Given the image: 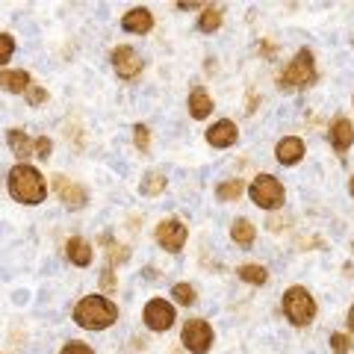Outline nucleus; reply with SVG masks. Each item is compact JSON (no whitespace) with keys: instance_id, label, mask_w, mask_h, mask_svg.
<instances>
[{"instance_id":"nucleus-12","label":"nucleus","mask_w":354,"mask_h":354,"mask_svg":"<svg viewBox=\"0 0 354 354\" xmlns=\"http://www.w3.org/2000/svg\"><path fill=\"white\" fill-rule=\"evenodd\" d=\"M354 142V127L348 118H337L334 124H330V145H334L337 153H346Z\"/></svg>"},{"instance_id":"nucleus-19","label":"nucleus","mask_w":354,"mask_h":354,"mask_svg":"<svg viewBox=\"0 0 354 354\" xmlns=\"http://www.w3.org/2000/svg\"><path fill=\"white\" fill-rule=\"evenodd\" d=\"M230 236H234V242H239V245H251V242H254V227H251V221L236 218L234 227H230Z\"/></svg>"},{"instance_id":"nucleus-14","label":"nucleus","mask_w":354,"mask_h":354,"mask_svg":"<svg viewBox=\"0 0 354 354\" xmlns=\"http://www.w3.org/2000/svg\"><path fill=\"white\" fill-rule=\"evenodd\" d=\"M121 27L130 30V32H148L153 27V18H151L148 9L139 6V9H130V12L121 18Z\"/></svg>"},{"instance_id":"nucleus-18","label":"nucleus","mask_w":354,"mask_h":354,"mask_svg":"<svg viewBox=\"0 0 354 354\" xmlns=\"http://www.w3.org/2000/svg\"><path fill=\"white\" fill-rule=\"evenodd\" d=\"M189 113H192V118H207L209 113H213V101H209V95L204 92V88H192Z\"/></svg>"},{"instance_id":"nucleus-1","label":"nucleus","mask_w":354,"mask_h":354,"mask_svg":"<svg viewBox=\"0 0 354 354\" xmlns=\"http://www.w3.org/2000/svg\"><path fill=\"white\" fill-rule=\"evenodd\" d=\"M115 319H118V310L113 301H106L104 295H86L83 301H77V307H74V322L88 330L109 328Z\"/></svg>"},{"instance_id":"nucleus-25","label":"nucleus","mask_w":354,"mask_h":354,"mask_svg":"<svg viewBox=\"0 0 354 354\" xmlns=\"http://www.w3.org/2000/svg\"><path fill=\"white\" fill-rule=\"evenodd\" d=\"M171 295H174L177 304H192L195 301V290H192L189 283H174L171 286Z\"/></svg>"},{"instance_id":"nucleus-29","label":"nucleus","mask_w":354,"mask_h":354,"mask_svg":"<svg viewBox=\"0 0 354 354\" xmlns=\"http://www.w3.org/2000/svg\"><path fill=\"white\" fill-rule=\"evenodd\" d=\"M36 151H39V157H41V160H48V157H50V151H53V142H50L48 136L36 139Z\"/></svg>"},{"instance_id":"nucleus-7","label":"nucleus","mask_w":354,"mask_h":354,"mask_svg":"<svg viewBox=\"0 0 354 354\" xmlns=\"http://www.w3.org/2000/svg\"><path fill=\"white\" fill-rule=\"evenodd\" d=\"M157 242H160V248H165V251H180L183 242H186V225H183L180 218H165V221H160Z\"/></svg>"},{"instance_id":"nucleus-9","label":"nucleus","mask_w":354,"mask_h":354,"mask_svg":"<svg viewBox=\"0 0 354 354\" xmlns=\"http://www.w3.org/2000/svg\"><path fill=\"white\" fill-rule=\"evenodd\" d=\"M113 65H115V71L118 77H124V80H130V77H136L142 71V59H139V53L127 48V44H121V48L113 50Z\"/></svg>"},{"instance_id":"nucleus-11","label":"nucleus","mask_w":354,"mask_h":354,"mask_svg":"<svg viewBox=\"0 0 354 354\" xmlns=\"http://www.w3.org/2000/svg\"><path fill=\"white\" fill-rule=\"evenodd\" d=\"M53 189L59 192V198H62V201L68 204L71 209H77V207L86 204V189H83V186H77V183H71L68 177H57V180H53Z\"/></svg>"},{"instance_id":"nucleus-27","label":"nucleus","mask_w":354,"mask_h":354,"mask_svg":"<svg viewBox=\"0 0 354 354\" xmlns=\"http://www.w3.org/2000/svg\"><path fill=\"white\" fill-rule=\"evenodd\" d=\"M330 348H334V354H348L351 342H348V337H342V334H330Z\"/></svg>"},{"instance_id":"nucleus-32","label":"nucleus","mask_w":354,"mask_h":354,"mask_svg":"<svg viewBox=\"0 0 354 354\" xmlns=\"http://www.w3.org/2000/svg\"><path fill=\"white\" fill-rule=\"evenodd\" d=\"M101 286H104V290H115V274L113 272H104L101 274Z\"/></svg>"},{"instance_id":"nucleus-4","label":"nucleus","mask_w":354,"mask_h":354,"mask_svg":"<svg viewBox=\"0 0 354 354\" xmlns=\"http://www.w3.org/2000/svg\"><path fill=\"white\" fill-rule=\"evenodd\" d=\"M316 83V62H313V53L307 48L298 50V57L286 65V71L281 74V86L283 88H307Z\"/></svg>"},{"instance_id":"nucleus-33","label":"nucleus","mask_w":354,"mask_h":354,"mask_svg":"<svg viewBox=\"0 0 354 354\" xmlns=\"http://www.w3.org/2000/svg\"><path fill=\"white\" fill-rule=\"evenodd\" d=\"M145 278H160V272H157V269H151V266H148V269H145Z\"/></svg>"},{"instance_id":"nucleus-8","label":"nucleus","mask_w":354,"mask_h":354,"mask_svg":"<svg viewBox=\"0 0 354 354\" xmlns=\"http://www.w3.org/2000/svg\"><path fill=\"white\" fill-rule=\"evenodd\" d=\"M174 322V307L162 298H153V301L145 304V325L151 330H169Z\"/></svg>"},{"instance_id":"nucleus-6","label":"nucleus","mask_w":354,"mask_h":354,"mask_svg":"<svg viewBox=\"0 0 354 354\" xmlns=\"http://www.w3.org/2000/svg\"><path fill=\"white\" fill-rule=\"evenodd\" d=\"M209 342H213V328H209L204 319H189L183 325V346L192 354H207Z\"/></svg>"},{"instance_id":"nucleus-21","label":"nucleus","mask_w":354,"mask_h":354,"mask_svg":"<svg viewBox=\"0 0 354 354\" xmlns=\"http://www.w3.org/2000/svg\"><path fill=\"white\" fill-rule=\"evenodd\" d=\"M242 192H245V183L242 180H227V183H221L216 189V195L221 198V201H234V198H239Z\"/></svg>"},{"instance_id":"nucleus-34","label":"nucleus","mask_w":354,"mask_h":354,"mask_svg":"<svg viewBox=\"0 0 354 354\" xmlns=\"http://www.w3.org/2000/svg\"><path fill=\"white\" fill-rule=\"evenodd\" d=\"M348 325H351V330H354V307H351V313H348Z\"/></svg>"},{"instance_id":"nucleus-35","label":"nucleus","mask_w":354,"mask_h":354,"mask_svg":"<svg viewBox=\"0 0 354 354\" xmlns=\"http://www.w3.org/2000/svg\"><path fill=\"white\" fill-rule=\"evenodd\" d=\"M351 195H354V177H351Z\"/></svg>"},{"instance_id":"nucleus-23","label":"nucleus","mask_w":354,"mask_h":354,"mask_svg":"<svg viewBox=\"0 0 354 354\" xmlns=\"http://www.w3.org/2000/svg\"><path fill=\"white\" fill-rule=\"evenodd\" d=\"M104 245H106V257H109V263H124V260L130 257V251H127L124 245H118V242L106 239V236H104Z\"/></svg>"},{"instance_id":"nucleus-3","label":"nucleus","mask_w":354,"mask_h":354,"mask_svg":"<svg viewBox=\"0 0 354 354\" xmlns=\"http://www.w3.org/2000/svg\"><path fill=\"white\" fill-rule=\"evenodd\" d=\"M283 313L290 316V322L298 325V328H304L310 325V319L316 316V301H313V295H310L304 286H290L283 295Z\"/></svg>"},{"instance_id":"nucleus-31","label":"nucleus","mask_w":354,"mask_h":354,"mask_svg":"<svg viewBox=\"0 0 354 354\" xmlns=\"http://www.w3.org/2000/svg\"><path fill=\"white\" fill-rule=\"evenodd\" d=\"M62 354H95L88 346H83V342H68V346L62 348Z\"/></svg>"},{"instance_id":"nucleus-2","label":"nucleus","mask_w":354,"mask_h":354,"mask_svg":"<svg viewBox=\"0 0 354 354\" xmlns=\"http://www.w3.org/2000/svg\"><path fill=\"white\" fill-rule=\"evenodd\" d=\"M9 192L21 204H41L48 186H44L41 171H36L32 165H15L9 171Z\"/></svg>"},{"instance_id":"nucleus-22","label":"nucleus","mask_w":354,"mask_h":354,"mask_svg":"<svg viewBox=\"0 0 354 354\" xmlns=\"http://www.w3.org/2000/svg\"><path fill=\"white\" fill-rule=\"evenodd\" d=\"M239 278L260 286V283H266V269H263V266H242V269H239Z\"/></svg>"},{"instance_id":"nucleus-10","label":"nucleus","mask_w":354,"mask_h":354,"mask_svg":"<svg viewBox=\"0 0 354 354\" xmlns=\"http://www.w3.org/2000/svg\"><path fill=\"white\" fill-rule=\"evenodd\" d=\"M236 136H239V130H236L234 121H227V118L216 121V124L207 130V142H209V145H216V148H227V145H234Z\"/></svg>"},{"instance_id":"nucleus-28","label":"nucleus","mask_w":354,"mask_h":354,"mask_svg":"<svg viewBox=\"0 0 354 354\" xmlns=\"http://www.w3.org/2000/svg\"><path fill=\"white\" fill-rule=\"evenodd\" d=\"M133 136H136V148H139V151H148V127H145V124H136V127H133Z\"/></svg>"},{"instance_id":"nucleus-16","label":"nucleus","mask_w":354,"mask_h":354,"mask_svg":"<svg viewBox=\"0 0 354 354\" xmlns=\"http://www.w3.org/2000/svg\"><path fill=\"white\" fill-rule=\"evenodd\" d=\"M6 142H9V148H12L15 157H30V153L36 151V142H32L24 130H9Z\"/></svg>"},{"instance_id":"nucleus-17","label":"nucleus","mask_w":354,"mask_h":354,"mask_svg":"<svg viewBox=\"0 0 354 354\" xmlns=\"http://www.w3.org/2000/svg\"><path fill=\"white\" fill-rule=\"evenodd\" d=\"M68 260L74 263V266H88L92 263V248H88V242L83 239V236H71L68 239Z\"/></svg>"},{"instance_id":"nucleus-15","label":"nucleus","mask_w":354,"mask_h":354,"mask_svg":"<svg viewBox=\"0 0 354 354\" xmlns=\"http://www.w3.org/2000/svg\"><path fill=\"white\" fill-rule=\"evenodd\" d=\"M0 88L3 92H27L30 88V74L27 71H0Z\"/></svg>"},{"instance_id":"nucleus-26","label":"nucleus","mask_w":354,"mask_h":354,"mask_svg":"<svg viewBox=\"0 0 354 354\" xmlns=\"http://www.w3.org/2000/svg\"><path fill=\"white\" fill-rule=\"evenodd\" d=\"M12 50H15V41H12V36H6V32H0V65H3L9 57H12Z\"/></svg>"},{"instance_id":"nucleus-20","label":"nucleus","mask_w":354,"mask_h":354,"mask_svg":"<svg viewBox=\"0 0 354 354\" xmlns=\"http://www.w3.org/2000/svg\"><path fill=\"white\" fill-rule=\"evenodd\" d=\"M218 24H221V9H218V6L204 9L201 21H198V27H201L204 32H213V30H218Z\"/></svg>"},{"instance_id":"nucleus-24","label":"nucleus","mask_w":354,"mask_h":354,"mask_svg":"<svg viewBox=\"0 0 354 354\" xmlns=\"http://www.w3.org/2000/svg\"><path fill=\"white\" fill-rule=\"evenodd\" d=\"M165 189V177L162 174H145V180H142V192L145 195H160Z\"/></svg>"},{"instance_id":"nucleus-30","label":"nucleus","mask_w":354,"mask_h":354,"mask_svg":"<svg viewBox=\"0 0 354 354\" xmlns=\"http://www.w3.org/2000/svg\"><path fill=\"white\" fill-rule=\"evenodd\" d=\"M27 97H30V104H41V101H48V92L39 86H30L27 88Z\"/></svg>"},{"instance_id":"nucleus-5","label":"nucleus","mask_w":354,"mask_h":354,"mask_svg":"<svg viewBox=\"0 0 354 354\" xmlns=\"http://www.w3.org/2000/svg\"><path fill=\"white\" fill-rule=\"evenodd\" d=\"M251 201L263 207V209H278L283 204V186L281 180H274L269 174H260L257 180L251 183Z\"/></svg>"},{"instance_id":"nucleus-13","label":"nucleus","mask_w":354,"mask_h":354,"mask_svg":"<svg viewBox=\"0 0 354 354\" xmlns=\"http://www.w3.org/2000/svg\"><path fill=\"white\" fill-rule=\"evenodd\" d=\"M301 157H304V142H301V139L286 136V139L278 142V160H281L283 165H295Z\"/></svg>"}]
</instances>
